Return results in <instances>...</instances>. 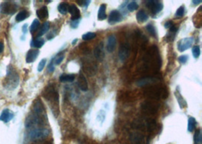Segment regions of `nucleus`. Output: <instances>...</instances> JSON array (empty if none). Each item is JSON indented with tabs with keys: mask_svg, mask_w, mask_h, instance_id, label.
<instances>
[{
	"mask_svg": "<svg viewBox=\"0 0 202 144\" xmlns=\"http://www.w3.org/2000/svg\"><path fill=\"white\" fill-rule=\"evenodd\" d=\"M19 83V75L13 68L10 70L9 67H8L7 76L5 77L3 85L5 88L9 90H14V88L18 87Z\"/></svg>",
	"mask_w": 202,
	"mask_h": 144,
	"instance_id": "1",
	"label": "nucleus"
},
{
	"mask_svg": "<svg viewBox=\"0 0 202 144\" xmlns=\"http://www.w3.org/2000/svg\"><path fill=\"white\" fill-rule=\"evenodd\" d=\"M18 9V5L14 2H4L0 5L1 12L6 14H13Z\"/></svg>",
	"mask_w": 202,
	"mask_h": 144,
	"instance_id": "2",
	"label": "nucleus"
},
{
	"mask_svg": "<svg viewBox=\"0 0 202 144\" xmlns=\"http://www.w3.org/2000/svg\"><path fill=\"white\" fill-rule=\"evenodd\" d=\"M49 135V130L47 129H37L30 132L29 137L31 140H38L47 137Z\"/></svg>",
	"mask_w": 202,
	"mask_h": 144,
	"instance_id": "3",
	"label": "nucleus"
},
{
	"mask_svg": "<svg viewBox=\"0 0 202 144\" xmlns=\"http://www.w3.org/2000/svg\"><path fill=\"white\" fill-rule=\"evenodd\" d=\"M195 39L193 37H185L184 39H182L177 43V49L180 52H183L188 49L190 47H192L193 45Z\"/></svg>",
	"mask_w": 202,
	"mask_h": 144,
	"instance_id": "4",
	"label": "nucleus"
},
{
	"mask_svg": "<svg viewBox=\"0 0 202 144\" xmlns=\"http://www.w3.org/2000/svg\"><path fill=\"white\" fill-rule=\"evenodd\" d=\"M146 7L150 9V11L153 13L154 14H158L164 9V5L161 2L159 1H147L146 2Z\"/></svg>",
	"mask_w": 202,
	"mask_h": 144,
	"instance_id": "5",
	"label": "nucleus"
},
{
	"mask_svg": "<svg viewBox=\"0 0 202 144\" xmlns=\"http://www.w3.org/2000/svg\"><path fill=\"white\" fill-rule=\"evenodd\" d=\"M130 46L128 43H123L120 45L119 49L118 56L121 62H125L129 56L130 52Z\"/></svg>",
	"mask_w": 202,
	"mask_h": 144,
	"instance_id": "6",
	"label": "nucleus"
},
{
	"mask_svg": "<svg viewBox=\"0 0 202 144\" xmlns=\"http://www.w3.org/2000/svg\"><path fill=\"white\" fill-rule=\"evenodd\" d=\"M159 81H160V80L157 77H144V78H142L138 80L136 84L139 87H145L146 85L157 83Z\"/></svg>",
	"mask_w": 202,
	"mask_h": 144,
	"instance_id": "7",
	"label": "nucleus"
},
{
	"mask_svg": "<svg viewBox=\"0 0 202 144\" xmlns=\"http://www.w3.org/2000/svg\"><path fill=\"white\" fill-rule=\"evenodd\" d=\"M122 14L117 10L112 11L109 14V17H108V22L111 25L116 24V23H120V21H122Z\"/></svg>",
	"mask_w": 202,
	"mask_h": 144,
	"instance_id": "8",
	"label": "nucleus"
},
{
	"mask_svg": "<svg viewBox=\"0 0 202 144\" xmlns=\"http://www.w3.org/2000/svg\"><path fill=\"white\" fill-rule=\"evenodd\" d=\"M117 46V38L114 34L110 35L107 40L106 49L108 52H113L116 49Z\"/></svg>",
	"mask_w": 202,
	"mask_h": 144,
	"instance_id": "9",
	"label": "nucleus"
},
{
	"mask_svg": "<svg viewBox=\"0 0 202 144\" xmlns=\"http://www.w3.org/2000/svg\"><path fill=\"white\" fill-rule=\"evenodd\" d=\"M68 12L71 14V20L72 21H77V20H80V11L78 8L74 5V4H71L69 5L68 7Z\"/></svg>",
	"mask_w": 202,
	"mask_h": 144,
	"instance_id": "10",
	"label": "nucleus"
},
{
	"mask_svg": "<svg viewBox=\"0 0 202 144\" xmlns=\"http://www.w3.org/2000/svg\"><path fill=\"white\" fill-rule=\"evenodd\" d=\"M77 83H78L79 88H80L81 90L84 91V92L88 90L87 80H86V77L83 75V74L81 73V72H80V74H79Z\"/></svg>",
	"mask_w": 202,
	"mask_h": 144,
	"instance_id": "11",
	"label": "nucleus"
},
{
	"mask_svg": "<svg viewBox=\"0 0 202 144\" xmlns=\"http://www.w3.org/2000/svg\"><path fill=\"white\" fill-rule=\"evenodd\" d=\"M94 55L96 59L100 62L103 61V59H105V51H104L103 43H101L99 45L96 47L94 51Z\"/></svg>",
	"mask_w": 202,
	"mask_h": 144,
	"instance_id": "12",
	"label": "nucleus"
},
{
	"mask_svg": "<svg viewBox=\"0 0 202 144\" xmlns=\"http://www.w3.org/2000/svg\"><path fill=\"white\" fill-rule=\"evenodd\" d=\"M39 54H40V51L38 49H30L28 51L26 56L27 63H32L35 62L37 58L38 57Z\"/></svg>",
	"mask_w": 202,
	"mask_h": 144,
	"instance_id": "13",
	"label": "nucleus"
},
{
	"mask_svg": "<svg viewBox=\"0 0 202 144\" xmlns=\"http://www.w3.org/2000/svg\"><path fill=\"white\" fill-rule=\"evenodd\" d=\"M13 117H14V114L12 111L9 109H5L2 111V114L0 115V121L5 123H8L12 119Z\"/></svg>",
	"mask_w": 202,
	"mask_h": 144,
	"instance_id": "14",
	"label": "nucleus"
},
{
	"mask_svg": "<svg viewBox=\"0 0 202 144\" xmlns=\"http://www.w3.org/2000/svg\"><path fill=\"white\" fill-rule=\"evenodd\" d=\"M37 15L40 20H45L49 17V11L46 6H42L37 10Z\"/></svg>",
	"mask_w": 202,
	"mask_h": 144,
	"instance_id": "15",
	"label": "nucleus"
},
{
	"mask_svg": "<svg viewBox=\"0 0 202 144\" xmlns=\"http://www.w3.org/2000/svg\"><path fill=\"white\" fill-rule=\"evenodd\" d=\"M106 5L105 4H101L100 5L98 12V20L99 21H104L106 19Z\"/></svg>",
	"mask_w": 202,
	"mask_h": 144,
	"instance_id": "16",
	"label": "nucleus"
},
{
	"mask_svg": "<svg viewBox=\"0 0 202 144\" xmlns=\"http://www.w3.org/2000/svg\"><path fill=\"white\" fill-rule=\"evenodd\" d=\"M148 15L145 11L140 10L136 14V20L139 23H145L148 21Z\"/></svg>",
	"mask_w": 202,
	"mask_h": 144,
	"instance_id": "17",
	"label": "nucleus"
},
{
	"mask_svg": "<svg viewBox=\"0 0 202 144\" xmlns=\"http://www.w3.org/2000/svg\"><path fill=\"white\" fill-rule=\"evenodd\" d=\"M28 17H29V12H27L26 10H22L20 12H18V14L16 16L15 19L18 22H21V21H24Z\"/></svg>",
	"mask_w": 202,
	"mask_h": 144,
	"instance_id": "18",
	"label": "nucleus"
},
{
	"mask_svg": "<svg viewBox=\"0 0 202 144\" xmlns=\"http://www.w3.org/2000/svg\"><path fill=\"white\" fill-rule=\"evenodd\" d=\"M75 79V75L70 74V75H67V74H63L60 76L59 80L61 82H73Z\"/></svg>",
	"mask_w": 202,
	"mask_h": 144,
	"instance_id": "19",
	"label": "nucleus"
},
{
	"mask_svg": "<svg viewBox=\"0 0 202 144\" xmlns=\"http://www.w3.org/2000/svg\"><path fill=\"white\" fill-rule=\"evenodd\" d=\"M132 142L133 144H144L143 137L139 134H134L132 136Z\"/></svg>",
	"mask_w": 202,
	"mask_h": 144,
	"instance_id": "20",
	"label": "nucleus"
},
{
	"mask_svg": "<svg viewBox=\"0 0 202 144\" xmlns=\"http://www.w3.org/2000/svg\"><path fill=\"white\" fill-rule=\"evenodd\" d=\"M49 27H50V24H49V21H45L42 25V27L40 29V32L38 33V35H37V37H41L42 35H44L45 33H47L49 31Z\"/></svg>",
	"mask_w": 202,
	"mask_h": 144,
	"instance_id": "21",
	"label": "nucleus"
},
{
	"mask_svg": "<svg viewBox=\"0 0 202 144\" xmlns=\"http://www.w3.org/2000/svg\"><path fill=\"white\" fill-rule=\"evenodd\" d=\"M145 28H146L147 31L151 34L152 37H153L155 39H157V30H156V28H155V27L154 26V25H152V24H148V25L145 27Z\"/></svg>",
	"mask_w": 202,
	"mask_h": 144,
	"instance_id": "22",
	"label": "nucleus"
},
{
	"mask_svg": "<svg viewBox=\"0 0 202 144\" xmlns=\"http://www.w3.org/2000/svg\"><path fill=\"white\" fill-rule=\"evenodd\" d=\"M45 43V41L42 38H40V37H37L35 40H33L31 42V46L33 47H36V48H41L42 46Z\"/></svg>",
	"mask_w": 202,
	"mask_h": 144,
	"instance_id": "23",
	"label": "nucleus"
},
{
	"mask_svg": "<svg viewBox=\"0 0 202 144\" xmlns=\"http://www.w3.org/2000/svg\"><path fill=\"white\" fill-rule=\"evenodd\" d=\"M196 120L194 117H189L188 120V130L189 132L194 131L196 127Z\"/></svg>",
	"mask_w": 202,
	"mask_h": 144,
	"instance_id": "24",
	"label": "nucleus"
},
{
	"mask_svg": "<svg viewBox=\"0 0 202 144\" xmlns=\"http://www.w3.org/2000/svg\"><path fill=\"white\" fill-rule=\"evenodd\" d=\"M175 96H176V99H177V101H178V103H179V105H180V107L184 108V106H186L185 101V99H183V96H181L180 91L178 90V88H177V90H176V92H175Z\"/></svg>",
	"mask_w": 202,
	"mask_h": 144,
	"instance_id": "25",
	"label": "nucleus"
},
{
	"mask_svg": "<svg viewBox=\"0 0 202 144\" xmlns=\"http://www.w3.org/2000/svg\"><path fill=\"white\" fill-rule=\"evenodd\" d=\"M68 7L69 5L67 2H62L58 5V10L61 14H66L68 12Z\"/></svg>",
	"mask_w": 202,
	"mask_h": 144,
	"instance_id": "26",
	"label": "nucleus"
},
{
	"mask_svg": "<svg viewBox=\"0 0 202 144\" xmlns=\"http://www.w3.org/2000/svg\"><path fill=\"white\" fill-rule=\"evenodd\" d=\"M194 142H195V144H201L202 136L201 130L200 128L195 131V134L194 135Z\"/></svg>",
	"mask_w": 202,
	"mask_h": 144,
	"instance_id": "27",
	"label": "nucleus"
},
{
	"mask_svg": "<svg viewBox=\"0 0 202 144\" xmlns=\"http://www.w3.org/2000/svg\"><path fill=\"white\" fill-rule=\"evenodd\" d=\"M40 25V22L38 19L33 20V23H32V25H30V33H34V32H35L36 30H37L39 28Z\"/></svg>",
	"mask_w": 202,
	"mask_h": 144,
	"instance_id": "28",
	"label": "nucleus"
},
{
	"mask_svg": "<svg viewBox=\"0 0 202 144\" xmlns=\"http://www.w3.org/2000/svg\"><path fill=\"white\" fill-rule=\"evenodd\" d=\"M138 9H139V4L136 1L130 2L127 5V9L129 12H134V11L137 10Z\"/></svg>",
	"mask_w": 202,
	"mask_h": 144,
	"instance_id": "29",
	"label": "nucleus"
},
{
	"mask_svg": "<svg viewBox=\"0 0 202 144\" xmlns=\"http://www.w3.org/2000/svg\"><path fill=\"white\" fill-rule=\"evenodd\" d=\"M96 37V34L95 33H92V32H88V33H86L85 34L83 35L82 39L86 41H88V40H92Z\"/></svg>",
	"mask_w": 202,
	"mask_h": 144,
	"instance_id": "30",
	"label": "nucleus"
},
{
	"mask_svg": "<svg viewBox=\"0 0 202 144\" xmlns=\"http://www.w3.org/2000/svg\"><path fill=\"white\" fill-rule=\"evenodd\" d=\"M175 37H176V32H173V31L170 30V31L167 33V35H166L165 41L167 42V43H168V42L173 41Z\"/></svg>",
	"mask_w": 202,
	"mask_h": 144,
	"instance_id": "31",
	"label": "nucleus"
},
{
	"mask_svg": "<svg viewBox=\"0 0 202 144\" xmlns=\"http://www.w3.org/2000/svg\"><path fill=\"white\" fill-rule=\"evenodd\" d=\"M192 56H193V57L195 58V59H198L201 55L200 46H194L193 48H192Z\"/></svg>",
	"mask_w": 202,
	"mask_h": 144,
	"instance_id": "32",
	"label": "nucleus"
},
{
	"mask_svg": "<svg viewBox=\"0 0 202 144\" xmlns=\"http://www.w3.org/2000/svg\"><path fill=\"white\" fill-rule=\"evenodd\" d=\"M184 13H185V6L184 5H181V6H180V7L176 10L175 16H176V17H182L183 15H184Z\"/></svg>",
	"mask_w": 202,
	"mask_h": 144,
	"instance_id": "33",
	"label": "nucleus"
},
{
	"mask_svg": "<svg viewBox=\"0 0 202 144\" xmlns=\"http://www.w3.org/2000/svg\"><path fill=\"white\" fill-rule=\"evenodd\" d=\"M45 64H46V59H43L40 62V63L38 64V68H37V70H38L39 72H41L43 70V68H45Z\"/></svg>",
	"mask_w": 202,
	"mask_h": 144,
	"instance_id": "34",
	"label": "nucleus"
},
{
	"mask_svg": "<svg viewBox=\"0 0 202 144\" xmlns=\"http://www.w3.org/2000/svg\"><path fill=\"white\" fill-rule=\"evenodd\" d=\"M178 60H179V62H180L181 64H185L188 60V55H183V56H180V57L178 58Z\"/></svg>",
	"mask_w": 202,
	"mask_h": 144,
	"instance_id": "35",
	"label": "nucleus"
},
{
	"mask_svg": "<svg viewBox=\"0 0 202 144\" xmlns=\"http://www.w3.org/2000/svg\"><path fill=\"white\" fill-rule=\"evenodd\" d=\"M64 58H65V56H63V55H61V56H57V58H56V59H54L55 64H57V65H58V64H61V62L64 60Z\"/></svg>",
	"mask_w": 202,
	"mask_h": 144,
	"instance_id": "36",
	"label": "nucleus"
},
{
	"mask_svg": "<svg viewBox=\"0 0 202 144\" xmlns=\"http://www.w3.org/2000/svg\"><path fill=\"white\" fill-rule=\"evenodd\" d=\"M77 2L80 5V6H83V7H88V5L90 3L91 1H89V0H88V1H77Z\"/></svg>",
	"mask_w": 202,
	"mask_h": 144,
	"instance_id": "37",
	"label": "nucleus"
},
{
	"mask_svg": "<svg viewBox=\"0 0 202 144\" xmlns=\"http://www.w3.org/2000/svg\"><path fill=\"white\" fill-rule=\"evenodd\" d=\"M79 24H80V20H77V21H72V22L70 23V26L73 29H76V28L78 27Z\"/></svg>",
	"mask_w": 202,
	"mask_h": 144,
	"instance_id": "38",
	"label": "nucleus"
},
{
	"mask_svg": "<svg viewBox=\"0 0 202 144\" xmlns=\"http://www.w3.org/2000/svg\"><path fill=\"white\" fill-rule=\"evenodd\" d=\"M53 62H54V59L52 60V62H50V64H49V67H48V71H49V72H53L55 70V66L54 64H53Z\"/></svg>",
	"mask_w": 202,
	"mask_h": 144,
	"instance_id": "39",
	"label": "nucleus"
},
{
	"mask_svg": "<svg viewBox=\"0 0 202 144\" xmlns=\"http://www.w3.org/2000/svg\"><path fill=\"white\" fill-rule=\"evenodd\" d=\"M173 24L172 21H168L165 23V25H164V27L168 29V28H170L171 27L173 26Z\"/></svg>",
	"mask_w": 202,
	"mask_h": 144,
	"instance_id": "40",
	"label": "nucleus"
},
{
	"mask_svg": "<svg viewBox=\"0 0 202 144\" xmlns=\"http://www.w3.org/2000/svg\"><path fill=\"white\" fill-rule=\"evenodd\" d=\"M22 31L24 33H27V24H25V25L23 26Z\"/></svg>",
	"mask_w": 202,
	"mask_h": 144,
	"instance_id": "41",
	"label": "nucleus"
},
{
	"mask_svg": "<svg viewBox=\"0 0 202 144\" xmlns=\"http://www.w3.org/2000/svg\"><path fill=\"white\" fill-rule=\"evenodd\" d=\"M4 50V44L2 42H0V54L2 53Z\"/></svg>",
	"mask_w": 202,
	"mask_h": 144,
	"instance_id": "42",
	"label": "nucleus"
},
{
	"mask_svg": "<svg viewBox=\"0 0 202 144\" xmlns=\"http://www.w3.org/2000/svg\"><path fill=\"white\" fill-rule=\"evenodd\" d=\"M201 2H201V0H199V1H198V0H197V1H195V0H193V1H192V3H193L195 5H198V4L201 3Z\"/></svg>",
	"mask_w": 202,
	"mask_h": 144,
	"instance_id": "43",
	"label": "nucleus"
},
{
	"mask_svg": "<svg viewBox=\"0 0 202 144\" xmlns=\"http://www.w3.org/2000/svg\"><path fill=\"white\" fill-rule=\"evenodd\" d=\"M77 39H75V40H73V41L72 42V45H74V44H76L77 43Z\"/></svg>",
	"mask_w": 202,
	"mask_h": 144,
	"instance_id": "44",
	"label": "nucleus"
}]
</instances>
